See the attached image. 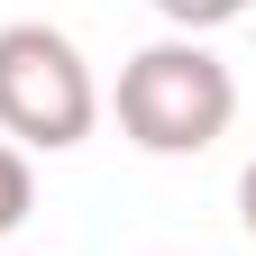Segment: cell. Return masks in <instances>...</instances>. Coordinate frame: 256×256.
<instances>
[{
	"label": "cell",
	"mask_w": 256,
	"mask_h": 256,
	"mask_svg": "<svg viewBox=\"0 0 256 256\" xmlns=\"http://www.w3.org/2000/svg\"><path fill=\"white\" fill-rule=\"evenodd\" d=\"M238 119V82L202 37H156L119 64V128L146 156H202L229 138Z\"/></svg>",
	"instance_id": "6da1fadb"
},
{
	"label": "cell",
	"mask_w": 256,
	"mask_h": 256,
	"mask_svg": "<svg viewBox=\"0 0 256 256\" xmlns=\"http://www.w3.org/2000/svg\"><path fill=\"white\" fill-rule=\"evenodd\" d=\"M92 119H101V82L82 46L46 18H10L0 28V138L18 156H64L92 138Z\"/></svg>",
	"instance_id": "7a4b0ae2"
},
{
	"label": "cell",
	"mask_w": 256,
	"mask_h": 256,
	"mask_svg": "<svg viewBox=\"0 0 256 256\" xmlns=\"http://www.w3.org/2000/svg\"><path fill=\"white\" fill-rule=\"evenodd\" d=\"M28 210H37V174H28V156L0 138V238H18Z\"/></svg>",
	"instance_id": "3957f363"
},
{
	"label": "cell",
	"mask_w": 256,
	"mask_h": 256,
	"mask_svg": "<svg viewBox=\"0 0 256 256\" xmlns=\"http://www.w3.org/2000/svg\"><path fill=\"white\" fill-rule=\"evenodd\" d=\"M156 10L174 18V37H210V28H229L247 0H156Z\"/></svg>",
	"instance_id": "277c9868"
},
{
	"label": "cell",
	"mask_w": 256,
	"mask_h": 256,
	"mask_svg": "<svg viewBox=\"0 0 256 256\" xmlns=\"http://www.w3.org/2000/svg\"><path fill=\"white\" fill-rule=\"evenodd\" d=\"M238 220H247V229H256V165L238 174Z\"/></svg>",
	"instance_id": "5b68a950"
}]
</instances>
